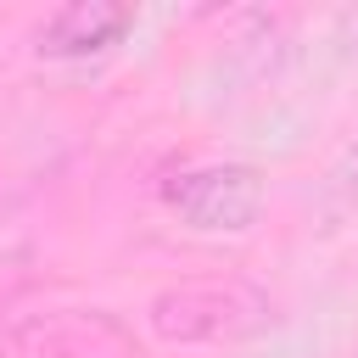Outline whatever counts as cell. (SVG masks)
Instances as JSON below:
<instances>
[{
    "mask_svg": "<svg viewBox=\"0 0 358 358\" xmlns=\"http://www.w3.org/2000/svg\"><path fill=\"white\" fill-rule=\"evenodd\" d=\"M0 358H129V330L106 308L22 313L0 330Z\"/></svg>",
    "mask_w": 358,
    "mask_h": 358,
    "instance_id": "2",
    "label": "cell"
},
{
    "mask_svg": "<svg viewBox=\"0 0 358 358\" xmlns=\"http://www.w3.org/2000/svg\"><path fill=\"white\" fill-rule=\"evenodd\" d=\"M168 207L190 224V229H207V235H235V229H252L257 213H263V179L252 168H235V162H213V168H185L162 185Z\"/></svg>",
    "mask_w": 358,
    "mask_h": 358,
    "instance_id": "3",
    "label": "cell"
},
{
    "mask_svg": "<svg viewBox=\"0 0 358 358\" xmlns=\"http://www.w3.org/2000/svg\"><path fill=\"white\" fill-rule=\"evenodd\" d=\"M123 28H129V11L123 6H62V11L45 17L39 50L45 56H84V50L112 45Z\"/></svg>",
    "mask_w": 358,
    "mask_h": 358,
    "instance_id": "4",
    "label": "cell"
},
{
    "mask_svg": "<svg viewBox=\"0 0 358 358\" xmlns=\"http://www.w3.org/2000/svg\"><path fill=\"white\" fill-rule=\"evenodd\" d=\"M145 324L168 347H213V341H246L274 324V302L252 280H185L151 296Z\"/></svg>",
    "mask_w": 358,
    "mask_h": 358,
    "instance_id": "1",
    "label": "cell"
}]
</instances>
